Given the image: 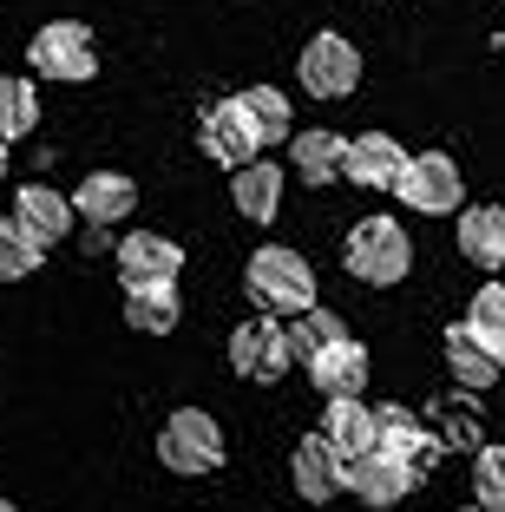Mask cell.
<instances>
[{"label": "cell", "instance_id": "cell-25", "mask_svg": "<svg viewBox=\"0 0 505 512\" xmlns=\"http://www.w3.org/2000/svg\"><path fill=\"white\" fill-rule=\"evenodd\" d=\"M335 335H348V329H342V316H335V309H322V302L296 309V322H289V348H296V362H309L315 348H328Z\"/></svg>", "mask_w": 505, "mask_h": 512}, {"label": "cell", "instance_id": "cell-14", "mask_svg": "<svg viewBox=\"0 0 505 512\" xmlns=\"http://www.w3.org/2000/svg\"><path fill=\"white\" fill-rule=\"evenodd\" d=\"M132 204H138V191L125 171H92L73 191V217H86V224H119V217H132Z\"/></svg>", "mask_w": 505, "mask_h": 512}, {"label": "cell", "instance_id": "cell-23", "mask_svg": "<svg viewBox=\"0 0 505 512\" xmlns=\"http://www.w3.org/2000/svg\"><path fill=\"white\" fill-rule=\"evenodd\" d=\"M33 125H40V92H33V79L7 73L0 79V138L14 145V138H27Z\"/></svg>", "mask_w": 505, "mask_h": 512}, {"label": "cell", "instance_id": "cell-13", "mask_svg": "<svg viewBox=\"0 0 505 512\" xmlns=\"http://www.w3.org/2000/svg\"><path fill=\"white\" fill-rule=\"evenodd\" d=\"M407 171V151L394 145L387 132H368V138H348L342 151V178L368 184V191H394V178Z\"/></svg>", "mask_w": 505, "mask_h": 512}, {"label": "cell", "instance_id": "cell-8", "mask_svg": "<svg viewBox=\"0 0 505 512\" xmlns=\"http://www.w3.org/2000/svg\"><path fill=\"white\" fill-rule=\"evenodd\" d=\"M296 73H302V92H315V99H348V92L361 86V53L342 33H315V40L302 46Z\"/></svg>", "mask_w": 505, "mask_h": 512}, {"label": "cell", "instance_id": "cell-4", "mask_svg": "<svg viewBox=\"0 0 505 512\" xmlns=\"http://www.w3.org/2000/svg\"><path fill=\"white\" fill-rule=\"evenodd\" d=\"M230 368L243 381H283L296 368V348H289V329L269 316H250L230 329Z\"/></svg>", "mask_w": 505, "mask_h": 512}, {"label": "cell", "instance_id": "cell-21", "mask_svg": "<svg viewBox=\"0 0 505 512\" xmlns=\"http://www.w3.org/2000/svg\"><path fill=\"white\" fill-rule=\"evenodd\" d=\"M342 151L348 138L335 132H289V165L302 171V184H335L342 178Z\"/></svg>", "mask_w": 505, "mask_h": 512}, {"label": "cell", "instance_id": "cell-28", "mask_svg": "<svg viewBox=\"0 0 505 512\" xmlns=\"http://www.w3.org/2000/svg\"><path fill=\"white\" fill-rule=\"evenodd\" d=\"M473 493L486 512H505V447H486L473 460Z\"/></svg>", "mask_w": 505, "mask_h": 512}, {"label": "cell", "instance_id": "cell-9", "mask_svg": "<svg viewBox=\"0 0 505 512\" xmlns=\"http://www.w3.org/2000/svg\"><path fill=\"white\" fill-rule=\"evenodd\" d=\"M414 480L420 473L414 467H401L394 453H381V447H368V453H355V460H342V493H355L361 506H401L407 493H414Z\"/></svg>", "mask_w": 505, "mask_h": 512}, {"label": "cell", "instance_id": "cell-7", "mask_svg": "<svg viewBox=\"0 0 505 512\" xmlns=\"http://www.w3.org/2000/svg\"><path fill=\"white\" fill-rule=\"evenodd\" d=\"M197 145H204V158H217V165H230V171L250 165V158H263V125L250 119L243 92L204 112V125H197Z\"/></svg>", "mask_w": 505, "mask_h": 512}, {"label": "cell", "instance_id": "cell-6", "mask_svg": "<svg viewBox=\"0 0 505 512\" xmlns=\"http://www.w3.org/2000/svg\"><path fill=\"white\" fill-rule=\"evenodd\" d=\"M27 60H33V73H46V79H92L99 73V46H92V33L79 27V20H46L27 40Z\"/></svg>", "mask_w": 505, "mask_h": 512}, {"label": "cell", "instance_id": "cell-12", "mask_svg": "<svg viewBox=\"0 0 505 512\" xmlns=\"http://www.w3.org/2000/svg\"><path fill=\"white\" fill-rule=\"evenodd\" d=\"M14 224L27 230L40 250H53L60 237H73V197H60V191H46V184H27V191L14 197Z\"/></svg>", "mask_w": 505, "mask_h": 512}, {"label": "cell", "instance_id": "cell-19", "mask_svg": "<svg viewBox=\"0 0 505 512\" xmlns=\"http://www.w3.org/2000/svg\"><path fill=\"white\" fill-rule=\"evenodd\" d=\"M460 256L479 263V270H499V263H505V211H499V204H473V211H460Z\"/></svg>", "mask_w": 505, "mask_h": 512}, {"label": "cell", "instance_id": "cell-26", "mask_svg": "<svg viewBox=\"0 0 505 512\" xmlns=\"http://www.w3.org/2000/svg\"><path fill=\"white\" fill-rule=\"evenodd\" d=\"M40 256H46V250L14 224V217H0V283H20V276H33V270H40Z\"/></svg>", "mask_w": 505, "mask_h": 512}, {"label": "cell", "instance_id": "cell-20", "mask_svg": "<svg viewBox=\"0 0 505 512\" xmlns=\"http://www.w3.org/2000/svg\"><path fill=\"white\" fill-rule=\"evenodd\" d=\"M446 368L460 375V388H492V381L505 375L499 355H492V348L479 342V335L466 329V322H453V329H446Z\"/></svg>", "mask_w": 505, "mask_h": 512}, {"label": "cell", "instance_id": "cell-3", "mask_svg": "<svg viewBox=\"0 0 505 512\" xmlns=\"http://www.w3.org/2000/svg\"><path fill=\"white\" fill-rule=\"evenodd\" d=\"M223 427H217V414H204V407H178L171 421H164V434H158V460L171 473H184V480H197V473H217L223 467Z\"/></svg>", "mask_w": 505, "mask_h": 512}, {"label": "cell", "instance_id": "cell-24", "mask_svg": "<svg viewBox=\"0 0 505 512\" xmlns=\"http://www.w3.org/2000/svg\"><path fill=\"white\" fill-rule=\"evenodd\" d=\"M466 329L479 335V342L499 355V368H505V283H486L473 296V309H466Z\"/></svg>", "mask_w": 505, "mask_h": 512}, {"label": "cell", "instance_id": "cell-22", "mask_svg": "<svg viewBox=\"0 0 505 512\" xmlns=\"http://www.w3.org/2000/svg\"><path fill=\"white\" fill-rule=\"evenodd\" d=\"M178 283H158V289H125V322L132 335H171L178 329Z\"/></svg>", "mask_w": 505, "mask_h": 512}, {"label": "cell", "instance_id": "cell-31", "mask_svg": "<svg viewBox=\"0 0 505 512\" xmlns=\"http://www.w3.org/2000/svg\"><path fill=\"white\" fill-rule=\"evenodd\" d=\"M466 512H486V506H466Z\"/></svg>", "mask_w": 505, "mask_h": 512}, {"label": "cell", "instance_id": "cell-15", "mask_svg": "<svg viewBox=\"0 0 505 512\" xmlns=\"http://www.w3.org/2000/svg\"><path fill=\"white\" fill-rule=\"evenodd\" d=\"M374 447L394 453V460H401V467H414V473L433 460V434L414 421V414H407V407H374Z\"/></svg>", "mask_w": 505, "mask_h": 512}, {"label": "cell", "instance_id": "cell-17", "mask_svg": "<svg viewBox=\"0 0 505 512\" xmlns=\"http://www.w3.org/2000/svg\"><path fill=\"white\" fill-rule=\"evenodd\" d=\"M322 440L335 447V460H355L374 447V407H361V394H335L322 414Z\"/></svg>", "mask_w": 505, "mask_h": 512}, {"label": "cell", "instance_id": "cell-30", "mask_svg": "<svg viewBox=\"0 0 505 512\" xmlns=\"http://www.w3.org/2000/svg\"><path fill=\"white\" fill-rule=\"evenodd\" d=\"M0 512H20V506H14V499H0Z\"/></svg>", "mask_w": 505, "mask_h": 512}, {"label": "cell", "instance_id": "cell-11", "mask_svg": "<svg viewBox=\"0 0 505 512\" xmlns=\"http://www.w3.org/2000/svg\"><path fill=\"white\" fill-rule=\"evenodd\" d=\"M302 368H309V381L328 394V401H335V394H361V388H368V348H361L355 335H335V342L315 348Z\"/></svg>", "mask_w": 505, "mask_h": 512}, {"label": "cell", "instance_id": "cell-5", "mask_svg": "<svg viewBox=\"0 0 505 512\" xmlns=\"http://www.w3.org/2000/svg\"><path fill=\"white\" fill-rule=\"evenodd\" d=\"M394 191H401L407 211H420V217H446V211H460L466 178H460V165H453L446 151H420V158H407V171L394 178Z\"/></svg>", "mask_w": 505, "mask_h": 512}, {"label": "cell", "instance_id": "cell-16", "mask_svg": "<svg viewBox=\"0 0 505 512\" xmlns=\"http://www.w3.org/2000/svg\"><path fill=\"white\" fill-rule=\"evenodd\" d=\"M230 197H237V211L250 224H276V211H283V171L269 165V158H250L230 178Z\"/></svg>", "mask_w": 505, "mask_h": 512}, {"label": "cell", "instance_id": "cell-10", "mask_svg": "<svg viewBox=\"0 0 505 512\" xmlns=\"http://www.w3.org/2000/svg\"><path fill=\"white\" fill-rule=\"evenodd\" d=\"M178 270H184V250L171 237H158V230H132V237L119 243V283L125 289L178 283Z\"/></svg>", "mask_w": 505, "mask_h": 512}, {"label": "cell", "instance_id": "cell-1", "mask_svg": "<svg viewBox=\"0 0 505 512\" xmlns=\"http://www.w3.org/2000/svg\"><path fill=\"white\" fill-rule=\"evenodd\" d=\"M243 289H250L256 309H269V316H296V309L315 302V270H309V256L289 250V243H263L250 256V270H243Z\"/></svg>", "mask_w": 505, "mask_h": 512}, {"label": "cell", "instance_id": "cell-32", "mask_svg": "<svg viewBox=\"0 0 505 512\" xmlns=\"http://www.w3.org/2000/svg\"><path fill=\"white\" fill-rule=\"evenodd\" d=\"M499 270H505V263H499Z\"/></svg>", "mask_w": 505, "mask_h": 512}, {"label": "cell", "instance_id": "cell-2", "mask_svg": "<svg viewBox=\"0 0 505 512\" xmlns=\"http://www.w3.org/2000/svg\"><path fill=\"white\" fill-rule=\"evenodd\" d=\"M342 263H348L355 283L394 289V283H407V270H414V243H407V230L394 224V217H361V224L348 230V243H342Z\"/></svg>", "mask_w": 505, "mask_h": 512}, {"label": "cell", "instance_id": "cell-27", "mask_svg": "<svg viewBox=\"0 0 505 512\" xmlns=\"http://www.w3.org/2000/svg\"><path fill=\"white\" fill-rule=\"evenodd\" d=\"M243 106H250V119L263 125V145H276V138H289V99L276 86H250L243 92Z\"/></svg>", "mask_w": 505, "mask_h": 512}, {"label": "cell", "instance_id": "cell-29", "mask_svg": "<svg viewBox=\"0 0 505 512\" xmlns=\"http://www.w3.org/2000/svg\"><path fill=\"white\" fill-rule=\"evenodd\" d=\"M0 178H7V138H0Z\"/></svg>", "mask_w": 505, "mask_h": 512}, {"label": "cell", "instance_id": "cell-18", "mask_svg": "<svg viewBox=\"0 0 505 512\" xmlns=\"http://www.w3.org/2000/svg\"><path fill=\"white\" fill-rule=\"evenodd\" d=\"M289 473H296V493L309 499V506H328V499L342 493V460H335V447H328L322 434H309V440L296 447Z\"/></svg>", "mask_w": 505, "mask_h": 512}]
</instances>
